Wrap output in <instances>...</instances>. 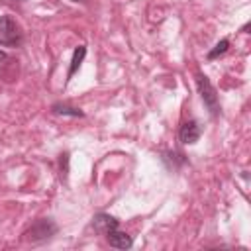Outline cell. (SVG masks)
Masks as SVG:
<instances>
[{"mask_svg":"<svg viewBox=\"0 0 251 251\" xmlns=\"http://www.w3.org/2000/svg\"><path fill=\"white\" fill-rule=\"evenodd\" d=\"M22 43V27L12 16H0V45L16 47Z\"/></svg>","mask_w":251,"mask_h":251,"instance_id":"obj_1","label":"cell"},{"mask_svg":"<svg viewBox=\"0 0 251 251\" xmlns=\"http://www.w3.org/2000/svg\"><path fill=\"white\" fill-rule=\"evenodd\" d=\"M198 90H200V96H202L204 104H206V106H208V110L212 112V116H216V114L220 112L218 96H216L214 86L210 84V80H208L204 75H198Z\"/></svg>","mask_w":251,"mask_h":251,"instance_id":"obj_2","label":"cell"},{"mask_svg":"<svg viewBox=\"0 0 251 251\" xmlns=\"http://www.w3.org/2000/svg\"><path fill=\"white\" fill-rule=\"evenodd\" d=\"M55 224L51 222V220H39V222H35L27 231H25V239H29V241H39V239H47L49 235H53L55 233Z\"/></svg>","mask_w":251,"mask_h":251,"instance_id":"obj_3","label":"cell"},{"mask_svg":"<svg viewBox=\"0 0 251 251\" xmlns=\"http://www.w3.org/2000/svg\"><path fill=\"white\" fill-rule=\"evenodd\" d=\"M200 133H202V127L196 120H188L180 126V131H178V137L182 143L190 145V143H196L200 139Z\"/></svg>","mask_w":251,"mask_h":251,"instance_id":"obj_4","label":"cell"},{"mask_svg":"<svg viewBox=\"0 0 251 251\" xmlns=\"http://www.w3.org/2000/svg\"><path fill=\"white\" fill-rule=\"evenodd\" d=\"M106 239H108V243H110L112 247H116V249H129V247H131V237H129L126 231H120L118 227L112 229V231H108V233H106Z\"/></svg>","mask_w":251,"mask_h":251,"instance_id":"obj_5","label":"cell"},{"mask_svg":"<svg viewBox=\"0 0 251 251\" xmlns=\"http://www.w3.org/2000/svg\"><path fill=\"white\" fill-rule=\"evenodd\" d=\"M94 229L98 231V233H102V235H106L108 231H112V229H116L118 227V222L112 218V216H108V214H98V216H94Z\"/></svg>","mask_w":251,"mask_h":251,"instance_id":"obj_6","label":"cell"},{"mask_svg":"<svg viewBox=\"0 0 251 251\" xmlns=\"http://www.w3.org/2000/svg\"><path fill=\"white\" fill-rule=\"evenodd\" d=\"M84 53H86V49L82 47V45H78L76 49H75V55H73V65H71V71H69V78L76 73V69L80 67V63H82V59H84Z\"/></svg>","mask_w":251,"mask_h":251,"instance_id":"obj_7","label":"cell"},{"mask_svg":"<svg viewBox=\"0 0 251 251\" xmlns=\"http://www.w3.org/2000/svg\"><path fill=\"white\" fill-rule=\"evenodd\" d=\"M227 45H229V41L227 39H222L220 43H216V47L208 53V59H216L218 55H222V53H226L227 51Z\"/></svg>","mask_w":251,"mask_h":251,"instance_id":"obj_8","label":"cell"},{"mask_svg":"<svg viewBox=\"0 0 251 251\" xmlns=\"http://www.w3.org/2000/svg\"><path fill=\"white\" fill-rule=\"evenodd\" d=\"M53 112H55V114H69V116H82L80 110H76V108H69V106H61V104L53 106Z\"/></svg>","mask_w":251,"mask_h":251,"instance_id":"obj_9","label":"cell"},{"mask_svg":"<svg viewBox=\"0 0 251 251\" xmlns=\"http://www.w3.org/2000/svg\"><path fill=\"white\" fill-rule=\"evenodd\" d=\"M4 57H6V55H4V51H0V61H2Z\"/></svg>","mask_w":251,"mask_h":251,"instance_id":"obj_10","label":"cell"},{"mask_svg":"<svg viewBox=\"0 0 251 251\" xmlns=\"http://www.w3.org/2000/svg\"><path fill=\"white\" fill-rule=\"evenodd\" d=\"M75 2H76V0H75Z\"/></svg>","mask_w":251,"mask_h":251,"instance_id":"obj_11","label":"cell"}]
</instances>
